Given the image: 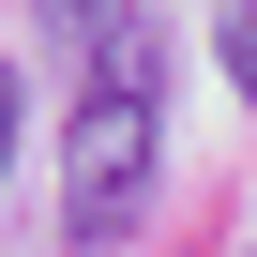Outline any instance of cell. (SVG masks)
<instances>
[{
	"label": "cell",
	"instance_id": "6da1fadb",
	"mask_svg": "<svg viewBox=\"0 0 257 257\" xmlns=\"http://www.w3.org/2000/svg\"><path fill=\"white\" fill-rule=\"evenodd\" d=\"M152 167H167V46H152V16H137L121 46L76 61V121H61V242H76V257L137 242Z\"/></svg>",
	"mask_w": 257,
	"mask_h": 257
},
{
	"label": "cell",
	"instance_id": "3957f363",
	"mask_svg": "<svg viewBox=\"0 0 257 257\" xmlns=\"http://www.w3.org/2000/svg\"><path fill=\"white\" fill-rule=\"evenodd\" d=\"M0 167H16V76H0Z\"/></svg>",
	"mask_w": 257,
	"mask_h": 257
},
{
	"label": "cell",
	"instance_id": "7a4b0ae2",
	"mask_svg": "<svg viewBox=\"0 0 257 257\" xmlns=\"http://www.w3.org/2000/svg\"><path fill=\"white\" fill-rule=\"evenodd\" d=\"M227 91H257V0H227Z\"/></svg>",
	"mask_w": 257,
	"mask_h": 257
}]
</instances>
